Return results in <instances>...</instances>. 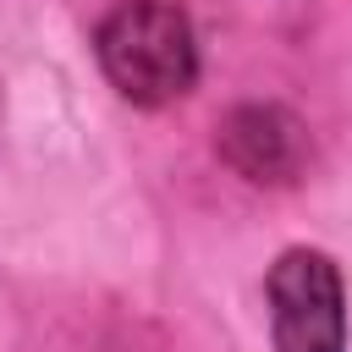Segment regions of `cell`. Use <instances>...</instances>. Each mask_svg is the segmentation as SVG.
<instances>
[{
  "mask_svg": "<svg viewBox=\"0 0 352 352\" xmlns=\"http://www.w3.org/2000/svg\"><path fill=\"white\" fill-rule=\"evenodd\" d=\"M270 336H275V352H346V292L330 253L286 248L275 258Z\"/></svg>",
  "mask_w": 352,
  "mask_h": 352,
  "instance_id": "2",
  "label": "cell"
},
{
  "mask_svg": "<svg viewBox=\"0 0 352 352\" xmlns=\"http://www.w3.org/2000/svg\"><path fill=\"white\" fill-rule=\"evenodd\" d=\"M99 66L132 104H170L198 82V33L182 0H121L99 28Z\"/></svg>",
  "mask_w": 352,
  "mask_h": 352,
  "instance_id": "1",
  "label": "cell"
},
{
  "mask_svg": "<svg viewBox=\"0 0 352 352\" xmlns=\"http://www.w3.org/2000/svg\"><path fill=\"white\" fill-rule=\"evenodd\" d=\"M220 148H226V160L248 182H292L302 170L308 138H302V126L286 110H275V104H242V110L226 116Z\"/></svg>",
  "mask_w": 352,
  "mask_h": 352,
  "instance_id": "3",
  "label": "cell"
}]
</instances>
